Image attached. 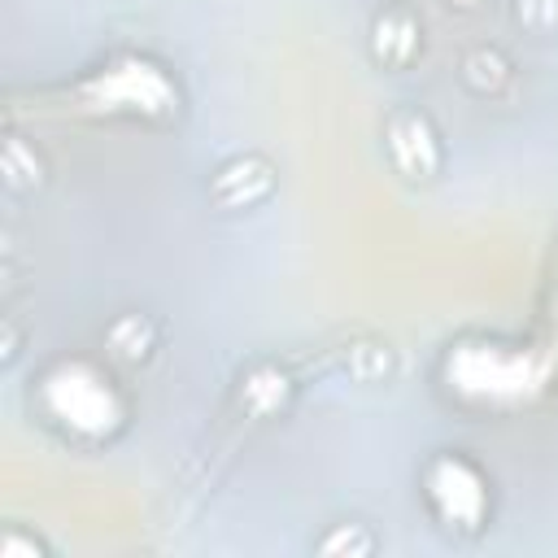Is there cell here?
Instances as JSON below:
<instances>
[{"mask_svg":"<svg viewBox=\"0 0 558 558\" xmlns=\"http://www.w3.org/2000/svg\"><path fill=\"white\" fill-rule=\"evenodd\" d=\"M384 153L392 161L397 174L405 179H436L440 166H445V144H440V131L432 126V118L423 109H397L388 113L384 122Z\"/></svg>","mask_w":558,"mask_h":558,"instance_id":"obj_5","label":"cell"},{"mask_svg":"<svg viewBox=\"0 0 558 558\" xmlns=\"http://www.w3.org/2000/svg\"><path fill=\"white\" fill-rule=\"evenodd\" d=\"M445 388L466 405H514L536 388V371L514 344L462 340L445 353Z\"/></svg>","mask_w":558,"mask_h":558,"instance_id":"obj_3","label":"cell"},{"mask_svg":"<svg viewBox=\"0 0 558 558\" xmlns=\"http://www.w3.org/2000/svg\"><path fill=\"white\" fill-rule=\"evenodd\" d=\"M449 4H458V9H480L484 0H449Z\"/></svg>","mask_w":558,"mask_h":558,"instance_id":"obj_13","label":"cell"},{"mask_svg":"<svg viewBox=\"0 0 558 558\" xmlns=\"http://www.w3.org/2000/svg\"><path fill=\"white\" fill-rule=\"evenodd\" d=\"M288 392H292V379H288L279 366H270V362H257V366L240 379V401H244L248 414H257V418L283 410V405H288Z\"/></svg>","mask_w":558,"mask_h":558,"instance_id":"obj_9","label":"cell"},{"mask_svg":"<svg viewBox=\"0 0 558 558\" xmlns=\"http://www.w3.org/2000/svg\"><path fill=\"white\" fill-rule=\"evenodd\" d=\"M275 187V170L266 157L248 153V157H231L227 166L214 170V183H209V196L222 205V209H248L257 201H266Z\"/></svg>","mask_w":558,"mask_h":558,"instance_id":"obj_6","label":"cell"},{"mask_svg":"<svg viewBox=\"0 0 558 558\" xmlns=\"http://www.w3.org/2000/svg\"><path fill=\"white\" fill-rule=\"evenodd\" d=\"M0 170H4V183H9V187H35V183L44 179V161H39L35 144H26L22 135H9V140H4Z\"/></svg>","mask_w":558,"mask_h":558,"instance_id":"obj_11","label":"cell"},{"mask_svg":"<svg viewBox=\"0 0 558 558\" xmlns=\"http://www.w3.org/2000/svg\"><path fill=\"white\" fill-rule=\"evenodd\" d=\"M105 349H109L113 362H126V366L148 362L153 349H157V327H153V318H148V314H135V310L118 314V318L105 327Z\"/></svg>","mask_w":558,"mask_h":558,"instance_id":"obj_8","label":"cell"},{"mask_svg":"<svg viewBox=\"0 0 558 558\" xmlns=\"http://www.w3.org/2000/svg\"><path fill=\"white\" fill-rule=\"evenodd\" d=\"M418 493L432 519L458 536H475L493 519V480L462 449H440L418 471Z\"/></svg>","mask_w":558,"mask_h":558,"instance_id":"obj_4","label":"cell"},{"mask_svg":"<svg viewBox=\"0 0 558 558\" xmlns=\"http://www.w3.org/2000/svg\"><path fill=\"white\" fill-rule=\"evenodd\" d=\"M418 48H423V26L405 4H388V9L375 13V22H371V57L379 65L401 70V65H410L418 57Z\"/></svg>","mask_w":558,"mask_h":558,"instance_id":"obj_7","label":"cell"},{"mask_svg":"<svg viewBox=\"0 0 558 558\" xmlns=\"http://www.w3.org/2000/svg\"><path fill=\"white\" fill-rule=\"evenodd\" d=\"M0 554L4 558H17V554H44V545L35 541V536H17V532H4V541H0Z\"/></svg>","mask_w":558,"mask_h":558,"instance_id":"obj_12","label":"cell"},{"mask_svg":"<svg viewBox=\"0 0 558 558\" xmlns=\"http://www.w3.org/2000/svg\"><path fill=\"white\" fill-rule=\"evenodd\" d=\"M462 83L475 92V96H497L506 83H510V61L497 52V48H488V44H480V48H471L466 57H462Z\"/></svg>","mask_w":558,"mask_h":558,"instance_id":"obj_10","label":"cell"},{"mask_svg":"<svg viewBox=\"0 0 558 558\" xmlns=\"http://www.w3.org/2000/svg\"><path fill=\"white\" fill-rule=\"evenodd\" d=\"M31 414L65 445H109L131 423V397L109 366L92 357H57L31 379Z\"/></svg>","mask_w":558,"mask_h":558,"instance_id":"obj_1","label":"cell"},{"mask_svg":"<svg viewBox=\"0 0 558 558\" xmlns=\"http://www.w3.org/2000/svg\"><path fill=\"white\" fill-rule=\"evenodd\" d=\"M78 100L92 113L105 118H144V122H170L183 105L179 83L157 65L153 57L140 52H118L105 65H96L78 83Z\"/></svg>","mask_w":558,"mask_h":558,"instance_id":"obj_2","label":"cell"}]
</instances>
